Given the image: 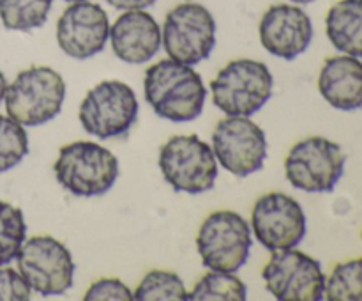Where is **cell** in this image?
I'll list each match as a JSON object with an SVG mask.
<instances>
[{"label": "cell", "instance_id": "cell-1", "mask_svg": "<svg viewBox=\"0 0 362 301\" xmlns=\"http://www.w3.org/2000/svg\"><path fill=\"white\" fill-rule=\"evenodd\" d=\"M145 99L161 119L189 123L204 112L207 89L200 73L177 60H159L145 71Z\"/></svg>", "mask_w": 362, "mask_h": 301}, {"label": "cell", "instance_id": "cell-2", "mask_svg": "<svg viewBox=\"0 0 362 301\" xmlns=\"http://www.w3.org/2000/svg\"><path fill=\"white\" fill-rule=\"evenodd\" d=\"M53 172L60 186L74 197H98L115 184L119 159L95 142H71L60 147Z\"/></svg>", "mask_w": 362, "mask_h": 301}, {"label": "cell", "instance_id": "cell-3", "mask_svg": "<svg viewBox=\"0 0 362 301\" xmlns=\"http://www.w3.org/2000/svg\"><path fill=\"white\" fill-rule=\"evenodd\" d=\"M66 99V81L48 66H32L7 85V115L21 126H41L60 113Z\"/></svg>", "mask_w": 362, "mask_h": 301}, {"label": "cell", "instance_id": "cell-4", "mask_svg": "<svg viewBox=\"0 0 362 301\" xmlns=\"http://www.w3.org/2000/svg\"><path fill=\"white\" fill-rule=\"evenodd\" d=\"M274 78L264 62L237 59L211 81L212 103L226 115L250 117L271 99Z\"/></svg>", "mask_w": 362, "mask_h": 301}, {"label": "cell", "instance_id": "cell-5", "mask_svg": "<svg viewBox=\"0 0 362 301\" xmlns=\"http://www.w3.org/2000/svg\"><path fill=\"white\" fill-rule=\"evenodd\" d=\"M159 169L179 193H205L218 179V159L207 142L197 135L172 137L159 151Z\"/></svg>", "mask_w": 362, "mask_h": 301}, {"label": "cell", "instance_id": "cell-6", "mask_svg": "<svg viewBox=\"0 0 362 301\" xmlns=\"http://www.w3.org/2000/svg\"><path fill=\"white\" fill-rule=\"evenodd\" d=\"M251 227L239 212L216 211L202 223L197 248L205 268L235 273L250 259Z\"/></svg>", "mask_w": 362, "mask_h": 301}, {"label": "cell", "instance_id": "cell-7", "mask_svg": "<svg viewBox=\"0 0 362 301\" xmlns=\"http://www.w3.org/2000/svg\"><path fill=\"white\" fill-rule=\"evenodd\" d=\"M346 156L341 145L324 137L297 142L285 159L286 179L308 193H329L345 172Z\"/></svg>", "mask_w": 362, "mask_h": 301}, {"label": "cell", "instance_id": "cell-8", "mask_svg": "<svg viewBox=\"0 0 362 301\" xmlns=\"http://www.w3.org/2000/svg\"><path fill=\"white\" fill-rule=\"evenodd\" d=\"M136 94L127 84L105 80L87 92L80 105V123L88 135L108 140L122 137L138 120Z\"/></svg>", "mask_w": 362, "mask_h": 301}, {"label": "cell", "instance_id": "cell-9", "mask_svg": "<svg viewBox=\"0 0 362 301\" xmlns=\"http://www.w3.org/2000/svg\"><path fill=\"white\" fill-rule=\"evenodd\" d=\"M161 42L172 60L197 66L216 46V20L202 4L184 2L165 18Z\"/></svg>", "mask_w": 362, "mask_h": 301}, {"label": "cell", "instance_id": "cell-10", "mask_svg": "<svg viewBox=\"0 0 362 301\" xmlns=\"http://www.w3.org/2000/svg\"><path fill=\"white\" fill-rule=\"evenodd\" d=\"M16 261L25 282L41 296H60L73 287V255L52 236H34L25 241Z\"/></svg>", "mask_w": 362, "mask_h": 301}, {"label": "cell", "instance_id": "cell-11", "mask_svg": "<svg viewBox=\"0 0 362 301\" xmlns=\"http://www.w3.org/2000/svg\"><path fill=\"white\" fill-rule=\"evenodd\" d=\"M265 287L281 301L324 300L325 275L317 259L293 248L272 251L264 271Z\"/></svg>", "mask_w": 362, "mask_h": 301}, {"label": "cell", "instance_id": "cell-12", "mask_svg": "<svg viewBox=\"0 0 362 301\" xmlns=\"http://www.w3.org/2000/svg\"><path fill=\"white\" fill-rule=\"evenodd\" d=\"M212 151L223 169L237 177H247L258 172L267 159V137L250 117L228 115L214 127Z\"/></svg>", "mask_w": 362, "mask_h": 301}, {"label": "cell", "instance_id": "cell-13", "mask_svg": "<svg viewBox=\"0 0 362 301\" xmlns=\"http://www.w3.org/2000/svg\"><path fill=\"white\" fill-rule=\"evenodd\" d=\"M251 227L265 250L296 248L308 230L306 215L293 197L271 191L260 197L251 212Z\"/></svg>", "mask_w": 362, "mask_h": 301}, {"label": "cell", "instance_id": "cell-14", "mask_svg": "<svg viewBox=\"0 0 362 301\" xmlns=\"http://www.w3.org/2000/svg\"><path fill=\"white\" fill-rule=\"evenodd\" d=\"M110 39V20L99 4L74 2L57 21V42L66 55L83 60L98 55Z\"/></svg>", "mask_w": 362, "mask_h": 301}, {"label": "cell", "instance_id": "cell-15", "mask_svg": "<svg viewBox=\"0 0 362 301\" xmlns=\"http://www.w3.org/2000/svg\"><path fill=\"white\" fill-rule=\"evenodd\" d=\"M311 39V18L296 4H276L262 16L260 41L271 55L283 60L297 59L310 48Z\"/></svg>", "mask_w": 362, "mask_h": 301}, {"label": "cell", "instance_id": "cell-16", "mask_svg": "<svg viewBox=\"0 0 362 301\" xmlns=\"http://www.w3.org/2000/svg\"><path fill=\"white\" fill-rule=\"evenodd\" d=\"M110 42L122 62L140 66L152 60L161 48V28L147 11H124L110 27Z\"/></svg>", "mask_w": 362, "mask_h": 301}, {"label": "cell", "instance_id": "cell-17", "mask_svg": "<svg viewBox=\"0 0 362 301\" xmlns=\"http://www.w3.org/2000/svg\"><path fill=\"white\" fill-rule=\"evenodd\" d=\"M318 91L336 110L362 108V62L352 55L329 57L320 69Z\"/></svg>", "mask_w": 362, "mask_h": 301}, {"label": "cell", "instance_id": "cell-18", "mask_svg": "<svg viewBox=\"0 0 362 301\" xmlns=\"http://www.w3.org/2000/svg\"><path fill=\"white\" fill-rule=\"evenodd\" d=\"M325 32L338 52L362 59V0H339L325 16Z\"/></svg>", "mask_w": 362, "mask_h": 301}, {"label": "cell", "instance_id": "cell-19", "mask_svg": "<svg viewBox=\"0 0 362 301\" xmlns=\"http://www.w3.org/2000/svg\"><path fill=\"white\" fill-rule=\"evenodd\" d=\"M53 0H0V20L7 30L27 32L48 20Z\"/></svg>", "mask_w": 362, "mask_h": 301}, {"label": "cell", "instance_id": "cell-20", "mask_svg": "<svg viewBox=\"0 0 362 301\" xmlns=\"http://www.w3.org/2000/svg\"><path fill=\"white\" fill-rule=\"evenodd\" d=\"M247 297V287L233 273L212 271L200 278V282L187 293L191 301H244Z\"/></svg>", "mask_w": 362, "mask_h": 301}, {"label": "cell", "instance_id": "cell-21", "mask_svg": "<svg viewBox=\"0 0 362 301\" xmlns=\"http://www.w3.org/2000/svg\"><path fill=\"white\" fill-rule=\"evenodd\" d=\"M27 237L23 211L9 202L0 200V266L18 257Z\"/></svg>", "mask_w": 362, "mask_h": 301}, {"label": "cell", "instance_id": "cell-22", "mask_svg": "<svg viewBox=\"0 0 362 301\" xmlns=\"http://www.w3.org/2000/svg\"><path fill=\"white\" fill-rule=\"evenodd\" d=\"M324 297L329 301H362V259L341 262L325 276Z\"/></svg>", "mask_w": 362, "mask_h": 301}, {"label": "cell", "instance_id": "cell-23", "mask_svg": "<svg viewBox=\"0 0 362 301\" xmlns=\"http://www.w3.org/2000/svg\"><path fill=\"white\" fill-rule=\"evenodd\" d=\"M136 301H184L187 300V290L177 273L154 269L147 273L136 290L133 293Z\"/></svg>", "mask_w": 362, "mask_h": 301}, {"label": "cell", "instance_id": "cell-24", "mask_svg": "<svg viewBox=\"0 0 362 301\" xmlns=\"http://www.w3.org/2000/svg\"><path fill=\"white\" fill-rule=\"evenodd\" d=\"M28 152L25 127L9 115H0V174L14 169Z\"/></svg>", "mask_w": 362, "mask_h": 301}, {"label": "cell", "instance_id": "cell-25", "mask_svg": "<svg viewBox=\"0 0 362 301\" xmlns=\"http://www.w3.org/2000/svg\"><path fill=\"white\" fill-rule=\"evenodd\" d=\"M85 301H131L133 293L119 278H101L92 283L83 296Z\"/></svg>", "mask_w": 362, "mask_h": 301}, {"label": "cell", "instance_id": "cell-26", "mask_svg": "<svg viewBox=\"0 0 362 301\" xmlns=\"http://www.w3.org/2000/svg\"><path fill=\"white\" fill-rule=\"evenodd\" d=\"M32 289L20 271L0 266V301H27Z\"/></svg>", "mask_w": 362, "mask_h": 301}, {"label": "cell", "instance_id": "cell-27", "mask_svg": "<svg viewBox=\"0 0 362 301\" xmlns=\"http://www.w3.org/2000/svg\"><path fill=\"white\" fill-rule=\"evenodd\" d=\"M106 4L119 11H133V9H147L156 0H105Z\"/></svg>", "mask_w": 362, "mask_h": 301}, {"label": "cell", "instance_id": "cell-28", "mask_svg": "<svg viewBox=\"0 0 362 301\" xmlns=\"http://www.w3.org/2000/svg\"><path fill=\"white\" fill-rule=\"evenodd\" d=\"M6 89H7L6 76H4V73L0 71V103L4 101V96H6Z\"/></svg>", "mask_w": 362, "mask_h": 301}, {"label": "cell", "instance_id": "cell-29", "mask_svg": "<svg viewBox=\"0 0 362 301\" xmlns=\"http://www.w3.org/2000/svg\"><path fill=\"white\" fill-rule=\"evenodd\" d=\"M293 4H311V2H315V0H292Z\"/></svg>", "mask_w": 362, "mask_h": 301}, {"label": "cell", "instance_id": "cell-30", "mask_svg": "<svg viewBox=\"0 0 362 301\" xmlns=\"http://www.w3.org/2000/svg\"><path fill=\"white\" fill-rule=\"evenodd\" d=\"M64 2H69V4H74V2H83V0H64Z\"/></svg>", "mask_w": 362, "mask_h": 301}]
</instances>
